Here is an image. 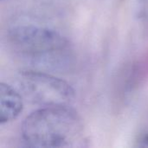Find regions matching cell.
Masks as SVG:
<instances>
[{
	"label": "cell",
	"instance_id": "cell-1",
	"mask_svg": "<svg viewBox=\"0 0 148 148\" xmlns=\"http://www.w3.org/2000/svg\"><path fill=\"white\" fill-rule=\"evenodd\" d=\"M83 123L70 105L42 107L23 121V140L32 147H75L82 137Z\"/></svg>",
	"mask_w": 148,
	"mask_h": 148
},
{
	"label": "cell",
	"instance_id": "cell-2",
	"mask_svg": "<svg viewBox=\"0 0 148 148\" xmlns=\"http://www.w3.org/2000/svg\"><path fill=\"white\" fill-rule=\"evenodd\" d=\"M8 42L14 52L29 62L56 69L70 57L69 41L59 32L35 25H17L8 32Z\"/></svg>",
	"mask_w": 148,
	"mask_h": 148
},
{
	"label": "cell",
	"instance_id": "cell-3",
	"mask_svg": "<svg viewBox=\"0 0 148 148\" xmlns=\"http://www.w3.org/2000/svg\"><path fill=\"white\" fill-rule=\"evenodd\" d=\"M18 82L25 97L41 107L70 105L75 97V89L69 82L40 70H22Z\"/></svg>",
	"mask_w": 148,
	"mask_h": 148
},
{
	"label": "cell",
	"instance_id": "cell-4",
	"mask_svg": "<svg viewBox=\"0 0 148 148\" xmlns=\"http://www.w3.org/2000/svg\"><path fill=\"white\" fill-rule=\"evenodd\" d=\"M23 109L20 94L11 86L0 84V124L3 125L16 119Z\"/></svg>",
	"mask_w": 148,
	"mask_h": 148
},
{
	"label": "cell",
	"instance_id": "cell-5",
	"mask_svg": "<svg viewBox=\"0 0 148 148\" xmlns=\"http://www.w3.org/2000/svg\"><path fill=\"white\" fill-rule=\"evenodd\" d=\"M140 142L143 144V146H148V134H146L142 136Z\"/></svg>",
	"mask_w": 148,
	"mask_h": 148
}]
</instances>
